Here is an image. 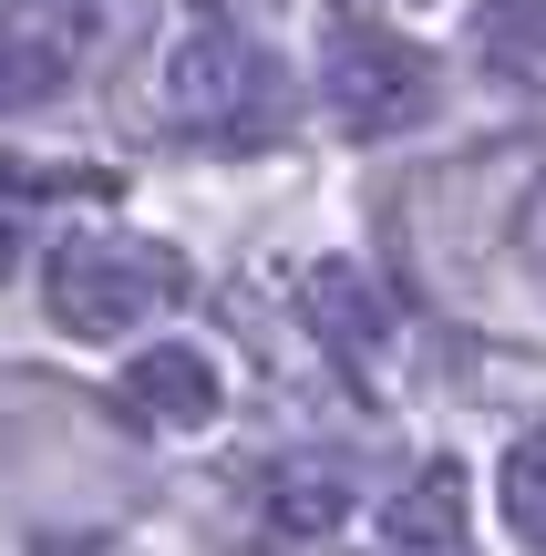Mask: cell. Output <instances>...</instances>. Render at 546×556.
Here are the masks:
<instances>
[{
  "label": "cell",
  "instance_id": "8fae6325",
  "mask_svg": "<svg viewBox=\"0 0 546 556\" xmlns=\"http://www.w3.org/2000/svg\"><path fill=\"white\" fill-rule=\"evenodd\" d=\"M206 11H217V0H206ZM238 11H258V0H238Z\"/></svg>",
  "mask_w": 546,
  "mask_h": 556
},
{
  "label": "cell",
  "instance_id": "ba28073f",
  "mask_svg": "<svg viewBox=\"0 0 546 556\" xmlns=\"http://www.w3.org/2000/svg\"><path fill=\"white\" fill-rule=\"evenodd\" d=\"M341 505H351V484H341V464H279V495H268V516L279 526H309V536H320V526H341Z\"/></svg>",
  "mask_w": 546,
  "mask_h": 556
},
{
  "label": "cell",
  "instance_id": "7a4b0ae2",
  "mask_svg": "<svg viewBox=\"0 0 546 556\" xmlns=\"http://www.w3.org/2000/svg\"><path fill=\"white\" fill-rule=\"evenodd\" d=\"M155 103H165V124H176V135H196V144H258L268 124H279V62H268L247 31L196 21V31L165 52Z\"/></svg>",
  "mask_w": 546,
  "mask_h": 556
},
{
  "label": "cell",
  "instance_id": "30bf717a",
  "mask_svg": "<svg viewBox=\"0 0 546 556\" xmlns=\"http://www.w3.org/2000/svg\"><path fill=\"white\" fill-rule=\"evenodd\" d=\"M506 526H516V536H536V443H516V454H506Z\"/></svg>",
  "mask_w": 546,
  "mask_h": 556
},
{
  "label": "cell",
  "instance_id": "8992f818",
  "mask_svg": "<svg viewBox=\"0 0 546 556\" xmlns=\"http://www.w3.org/2000/svg\"><path fill=\"white\" fill-rule=\"evenodd\" d=\"M309 330H320L330 351H351V361H361L371 340L392 330V309L371 299V278H361V268H341V258H330V268H309Z\"/></svg>",
  "mask_w": 546,
  "mask_h": 556
},
{
  "label": "cell",
  "instance_id": "52a82bcc",
  "mask_svg": "<svg viewBox=\"0 0 546 556\" xmlns=\"http://www.w3.org/2000/svg\"><path fill=\"white\" fill-rule=\"evenodd\" d=\"M454 536H465V475L454 464H423L412 495L392 505V546H454Z\"/></svg>",
  "mask_w": 546,
  "mask_h": 556
},
{
  "label": "cell",
  "instance_id": "6da1fadb",
  "mask_svg": "<svg viewBox=\"0 0 546 556\" xmlns=\"http://www.w3.org/2000/svg\"><path fill=\"white\" fill-rule=\"evenodd\" d=\"M52 319L73 340H124L144 330L155 309H176L186 299V258L165 238H114V227H82V238L52 248Z\"/></svg>",
  "mask_w": 546,
  "mask_h": 556
},
{
  "label": "cell",
  "instance_id": "5b68a950",
  "mask_svg": "<svg viewBox=\"0 0 546 556\" xmlns=\"http://www.w3.org/2000/svg\"><path fill=\"white\" fill-rule=\"evenodd\" d=\"M124 402H135L144 422H165V433H196V422H217V361L186 351V340H155V351L124 371Z\"/></svg>",
  "mask_w": 546,
  "mask_h": 556
},
{
  "label": "cell",
  "instance_id": "9c48e42d",
  "mask_svg": "<svg viewBox=\"0 0 546 556\" xmlns=\"http://www.w3.org/2000/svg\"><path fill=\"white\" fill-rule=\"evenodd\" d=\"M474 41H485V62L516 93L536 83V0H485V11H474Z\"/></svg>",
  "mask_w": 546,
  "mask_h": 556
},
{
  "label": "cell",
  "instance_id": "277c9868",
  "mask_svg": "<svg viewBox=\"0 0 546 556\" xmlns=\"http://www.w3.org/2000/svg\"><path fill=\"white\" fill-rule=\"evenodd\" d=\"M62 73H73V21H62V0H0V114L62 93Z\"/></svg>",
  "mask_w": 546,
  "mask_h": 556
},
{
  "label": "cell",
  "instance_id": "3957f363",
  "mask_svg": "<svg viewBox=\"0 0 546 556\" xmlns=\"http://www.w3.org/2000/svg\"><path fill=\"white\" fill-rule=\"evenodd\" d=\"M320 103L351 124V135H403V124L433 114V52H412L403 31L341 21L330 52H320Z\"/></svg>",
  "mask_w": 546,
  "mask_h": 556
}]
</instances>
